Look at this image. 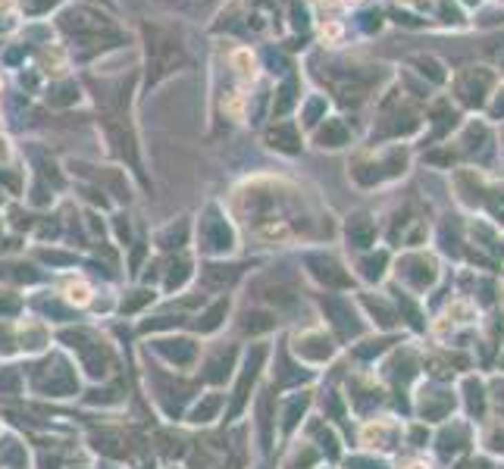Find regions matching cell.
I'll return each mask as SVG.
<instances>
[{
  "label": "cell",
  "mask_w": 504,
  "mask_h": 469,
  "mask_svg": "<svg viewBox=\"0 0 504 469\" xmlns=\"http://www.w3.org/2000/svg\"><path fill=\"white\" fill-rule=\"evenodd\" d=\"M57 28L72 44H79V48H97V44H107L119 38V25L107 13H101L94 7H82V3L63 10L57 16Z\"/></svg>",
  "instance_id": "1"
},
{
  "label": "cell",
  "mask_w": 504,
  "mask_h": 469,
  "mask_svg": "<svg viewBox=\"0 0 504 469\" xmlns=\"http://www.w3.org/2000/svg\"><path fill=\"white\" fill-rule=\"evenodd\" d=\"M144 32H148V69L154 72V79L185 66L188 54H185L182 41L176 38V32L160 28V25H148Z\"/></svg>",
  "instance_id": "2"
},
{
  "label": "cell",
  "mask_w": 504,
  "mask_h": 469,
  "mask_svg": "<svg viewBox=\"0 0 504 469\" xmlns=\"http://www.w3.org/2000/svg\"><path fill=\"white\" fill-rule=\"evenodd\" d=\"M492 88V72L489 69H467V72L457 79V94L463 103L470 107H483L485 103V91Z\"/></svg>",
  "instance_id": "3"
},
{
  "label": "cell",
  "mask_w": 504,
  "mask_h": 469,
  "mask_svg": "<svg viewBox=\"0 0 504 469\" xmlns=\"http://www.w3.org/2000/svg\"><path fill=\"white\" fill-rule=\"evenodd\" d=\"M414 66L420 69L423 75H430L432 82H445V69H442V63H439V60H432V56H416V60H414Z\"/></svg>",
  "instance_id": "4"
},
{
  "label": "cell",
  "mask_w": 504,
  "mask_h": 469,
  "mask_svg": "<svg viewBox=\"0 0 504 469\" xmlns=\"http://www.w3.org/2000/svg\"><path fill=\"white\" fill-rule=\"evenodd\" d=\"M232 66L241 79H254V60H251V50H235L232 54Z\"/></svg>",
  "instance_id": "5"
},
{
  "label": "cell",
  "mask_w": 504,
  "mask_h": 469,
  "mask_svg": "<svg viewBox=\"0 0 504 469\" xmlns=\"http://www.w3.org/2000/svg\"><path fill=\"white\" fill-rule=\"evenodd\" d=\"M88 298H91V291H88V285H69V300L72 304H88Z\"/></svg>",
  "instance_id": "6"
},
{
  "label": "cell",
  "mask_w": 504,
  "mask_h": 469,
  "mask_svg": "<svg viewBox=\"0 0 504 469\" xmlns=\"http://www.w3.org/2000/svg\"><path fill=\"white\" fill-rule=\"evenodd\" d=\"M442 16H445V22H461V16H457V10L451 7L448 0H445V3H442Z\"/></svg>",
  "instance_id": "7"
},
{
  "label": "cell",
  "mask_w": 504,
  "mask_h": 469,
  "mask_svg": "<svg viewBox=\"0 0 504 469\" xmlns=\"http://www.w3.org/2000/svg\"><path fill=\"white\" fill-rule=\"evenodd\" d=\"M495 113L504 116V91H501V97H498V103H495Z\"/></svg>",
  "instance_id": "8"
},
{
  "label": "cell",
  "mask_w": 504,
  "mask_h": 469,
  "mask_svg": "<svg viewBox=\"0 0 504 469\" xmlns=\"http://www.w3.org/2000/svg\"><path fill=\"white\" fill-rule=\"evenodd\" d=\"M407 469H426V466H423V463H410Z\"/></svg>",
  "instance_id": "9"
}]
</instances>
